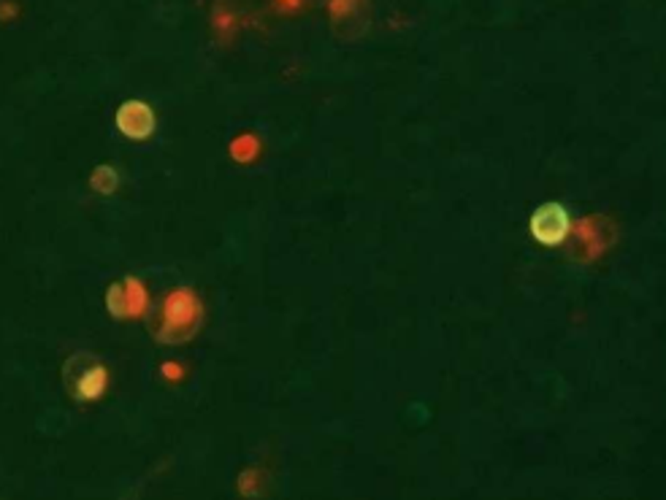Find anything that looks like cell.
Segmentation results:
<instances>
[{
    "label": "cell",
    "mask_w": 666,
    "mask_h": 500,
    "mask_svg": "<svg viewBox=\"0 0 666 500\" xmlns=\"http://www.w3.org/2000/svg\"><path fill=\"white\" fill-rule=\"evenodd\" d=\"M531 233L542 244H561L569 233V214L558 203H548L534 211L531 217Z\"/></svg>",
    "instance_id": "6da1fadb"
},
{
    "label": "cell",
    "mask_w": 666,
    "mask_h": 500,
    "mask_svg": "<svg viewBox=\"0 0 666 500\" xmlns=\"http://www.w3.org/2000/svg\"><path fill=\"white\" fill-rule=\"evenodd\" d=\"M117 127L127 138H146L154 130V114L146 103L141 100H127L117 111Z\"/></svg>",
    "instance_id": "7a4b0ae2"
},
{
    "label": "cell",
    "mask_w": 666,
    "mask_h": 500,
    "mask_svg": "<svg viewBox=\"0 0 666 500\" xmlns=\"http://www.w3.org/2000/svg\"><path fill=\"white\" fill-rule=\"evenodd\" d=\"M92 187H95L101 195H109V193L117 187V174H114L111 168H98V171L92 174Z\"/></svg>",
    "instance_id": "3957f363"
}]
</instances>
